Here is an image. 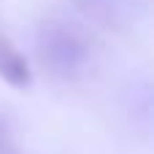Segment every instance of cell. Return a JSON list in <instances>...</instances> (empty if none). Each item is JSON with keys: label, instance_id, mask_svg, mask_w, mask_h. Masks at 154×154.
<instances>
[{"label": "cell", "instance_id": "6da1fadb", "mask_svg": "<svg viewBox=\"0 0 154 154\" xmlns=\"http://www.w3.org/2000/svg\"><path fill=\"white\" fill-rule=\"evenodd\" d=\"M0 79L16 89H27L32 81V70L27 57L19 51V46L0 32Z\"/></svg>", "mask_w": 154, "mask_h": 154}]
</instances>
